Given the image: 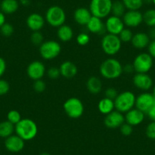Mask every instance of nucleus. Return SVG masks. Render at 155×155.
I'll list each match as a JSON object with an SVG mask.
<instances>
[{
	"mask_svg": "<svg viewBox=\"0 0 155 155\" xmlns=\"http://www.w3.org/2000/svg\"><path fill=\"white\" fill-rule=\"evenodd\" d=\"M100 73L106 79H117L123 73V65L118 59L109 58L101 64Z\"/></svg>",
	"mask_w": 155,
	"mask_h": 155,
	"instance_id": "obj_1",
	"label": "nucleus"
},
{
	"mask_svg": "<svg viewBox=\"0 0 155 155\" xmlns=\"http://www.w3.org/2000/svg\"><path fill=\"white\" fill-rule=\"evenodd\" d=\"M15 132L24 141H31L37 136L38 127L37 123L31 119H21V120L15 125Z\"/></svg>",
	"mask_w": 155,
	"mask_h": 155,
	"instance_id": "obj_2",
	"label": "nucleus"
},
{
	"mask_svg": "<svg viewBox=\"0 0 155 155\" xmlns=\"http://www.w3.org/2000/svg\"><path fill=\"white\" fill-rule=\"evenodd\" d=\"M136 96L133 92L130 91H126L118 94L114 100L115 110L122 113H126L135 106Z\"/></svg>",
	"mask_w": 155,
	"mask_h": 155,
	"instance_id": "obj_3",
	"label": "nucleus"
},
{
	"mask_svg": "<svg viewBox=\"0 0 155 155\" xmlns=\"http://www.w3.org/2000/svg\"><path fill=\"white\" fill-rule=\"evenodd\" d=\"M122 44L118 35L106 34L101 40V48L105 54L112 56L120 52Z\"/></svg>",
	"mask_w": 155,
	"mask_h": 155,
	"instance_id": "obj_4",
	"label": "nucleus"
},
{
	"mask_svg": "<svg viewBox=\"0 0 155 155\" xmlns=\"http://www.w3.org/2000/svg\"><path fill=\"white\" fill-rule=\"evenodd\" d=\"M45 20L50 26L58 28L66 21L65 10L59 5H52L46 12Z\"/></svg>",
	"mask_w": 155,
	"mask_h": 155,
	"instance_id": "obj_5",
	"label": "nucleus"
},
{
	"mask_svg": "<svg viewBox=\"0 0 155 155\" xmlns=\"http://www.w3.org/2000/svg\"><path fill=\"white\" fill-rule=\"evenodd\" d=\"M112 0H91L89 10L92 15L103 19L111 14Z\"/></svg>",
	"mask_w": 155,
	"mask_h": 155,
	"instance_id": "obj_6",
	"label": "nucleus"
},
{
	"mask_svg": "<svg viewBox=\"0 0 155 155\" xmlns=\"http://www.w3.org/2000/svg\"><path fill=\"white\" fill-rule=\"evenodd\" d=\"M63 110L65 114L71 119L80 118L84 111V106L82 101L78 97H70L63 104Z\"/></svg>",
	"mask_w": 155,
	"mask_h": 155,
	"instance_id": "obj_7",
	"label": "nucleus"
},
{
	"mask_svg": "<svg viewBox=\"0 0 155 155\" xmlns=\"http://www.w3.org/2000/svg\"><path fill=\"white\" fill-rule=\"evenodd\" d=\"M62 50L60 44L56 41H44L39 47V53L45 60H53L59 56Z\"/></svg>",
	"mask_w": 155,
	"mask_h": 155,
	"instance_id": "obj_8",
	"label": "nucleus"
},
{
	"mask_svg": "<svg viewBox=\"0 0 155 155\" xmlns=\"http://www.w3.org/2000/svg\"><path fill=\"white\" fill-rule=\"evenodd\" d=\"M153 59L148 53H141L134 59L132 65L135 73H147L152 68Z\"/></svg>",
	"mask_w": 155,
	"mask_h": 155,
	"instance_id": "obj_9",
	"label": "nucleus"
},
{
	"mask_svg": "<svg viewBox=\"0 0 155 155\" xmlns=\"http://www.w3.org/2000/svg\"><path fill=\"white\" fill-rule=\"evenodd\" d=\"M155 104V97L153 94L148 92H143L136 97L135 108L138 109L145 114H147L150 108Z\"/></svg>",
	"mask_w": 155,
	"mask_h": 155,
	"instance_id": "obj_10",
	"label": "nucleus"
},
{
	"mask_svg": "<svg viewBox=\"0 0 155 155\" xmlns=\"http://www.w3.org/2000/svg\"><path fill=\"white\" fill-rule=\"evenodd\" d=\"M27 74L33 81L42 79L46 73V67L41 61L31 62L27 67Z\"/></svg>",
	"mask_w": 155,
	"mask_h": 155,
	"instance_id": "obj_11",
	"label": "nucleus"
},
{
	"mask_svg": "<svg viewBox=\"0 0 155 155\" xmlns=\"http://www.w3.org/2000/svg\"><path fill=\"white\" fill-rule=\"evenodd\" d=\"M125 26L136 28L143 22V14L139 10H127L122 18Z\"/></svg>",
	"mask_w": 155,
	"mask_h": 155,
	"instance_id": "obj_12",
	"label": "nucleus"
},
{
	"mask_svg": "<svg viewBox=\"0 0 155 155\" xmlns=\"http://www.w3.org/2000/svg\"><path fill=\"white\" fill-rule=\"evenodd\" d=\"M125 123V116L123 113L114 110L111 113L106 115L104 118V125L107 128L111 129H118Z\"/></svg>",
	"mask_w": 155,
	"mask_h": 155,
	"instance_id": "obj_13",
	"label": "nucleus"
},
{
	"mask_svg": "<svg viewBox=\"0 0 155 155\" xmlns=\"http://www.w3.org/2000/svg\"><path fill=\"white\" fill-rule=\"evenodd\" d=\"M104 24L107 34L119 35L125 28V25L122 18L116 17L114 15L108 16Z\"/></svg>",
	"mask_w": 155,
	"mask_h": 155,
	"instance_id": "obj_14",
	"label": "nucleus"
},
{
	"mask_svg": "<svg viewBox=\"0 0 155 155\" xmlns=\"http://www.w3.org/2000/svg\"><path fill=\"white\" fill-rule=\"evenodd\" d=\"M133 84L138 89L147 91L153 86V80L147 73H135Z\"/></svg>",
	"mask_w": 155,
	"mask_h": 155,
	"instance_id": "obj_15",
	"label": "nucleus"
},
{
	"mask_svg": "<svg viewBox=\"0 0 155 155\" xmlns=\"http://www.w3.org/2000/svg\"><path fill=\"white\" fill-rule=\"evenodd\" d=\"M25 141H24L18 135H12L5 140V147L7 150L12 153H18L21 151L25 145Z\"/></svg>",
	"mask_w": 155,
	"mask_h": 155,
	"instance_id": "obj_16",
	"label": "nucleus"
},
{
	"mask_svg": "<svg viewBox=\"0 0 155 155\" xmlns=\"http://www.w3.org/2000/svg\"><path fill=\"white\" fill-rule=\"evenodd\" d=\"M45 18L39 13H31L26 19V25L32 32L41 31L45 25Z\"/></svg>",
	"mask_w": 155,
	"mask_h": 155,
	"instance_id": "obj_17",
	"label": "nucleus"
},
{
	"mask_svg": "<svg viewBox=\"0 0 155 155\" xmlns=\"http://www.w3.org/2000/svg\"><path fill=\"white\" fill-rule=\"evenodd\" d=\"M145 117V113L137 108H132L125 115V122L132 126H138L143 123Z\"/></svg>",
	"mask_w": 155,
	"mask_h": 155,
	"instance_id": "obj_18",
	"label": "nucleus"
},
{
	"mask_svg": "<svg viewBox=\"0 0 155 155\" xmlns=\"http://www.w3.org/2000/svg\"><path fill=\"white\" fill-rule=\"evenodd\" d=\"M92 16L93 15L89 8H84V7L77 8L74 10V14H73L74 21L78 25H81V26H86Z\"/></svg>",
	"mask_w": 155,
	"mask_h": 155,
	"instance_id": "obj_19",
	"label": "nucleus"
},
{
	"mask_svg": "<svg viewBox=\"0 0 155 155\" xmlns=\"http://www.w3.org/2000/svg\"><path fill=\"white\" fill-rule=\"evenodd\" d=\"M150 42V39L148 34L144 32H138L133 35L131 44L137 50H143L148 47Z\"/></svg>",
	"mask_w": 155,
	"mask_h": 155,
	"instance_id": "obj_20",
	"label": "nucleus"
},
{
	"mask_svg": "<svg viewBox=\"0 0 155 155\" xmlns=\"http://www.w3.org/2000/svg\"><path fill=\"white\" fill-rule=\"evenodd\" d=\"M87 30L92 34H97L101 35L104 34V33L107 32L105 28V24L103 22L102 19L100 18L92 16L91 18L90 21L86 25Z\"/></svg>",
	"mask_w": 155,
	"mask_h": 155,
	"instance_id": "obj_21",
	"label": "nucleus"
},
{
	"mask_svg": "<svg viewBox=\"0 0 155 155\" xmlns=\"http://www.w3.org/2000/svg\"><path fill=\"white\" fill-rule=\"evenodd\" d=\"M61 76L66 78L71 79L75 77L78 74V67L74 62L71 61H65L59 66Z\"/></svg>",
	"mask_w": 155,
	"mask_h": 155,
	"instance_id": "obj_22",
	"label": "nucleus"
},
{
	"mask_svg": "<svg viewBox=\"0 0 155 155\" xmlns=\"http://www.w3.org/2000/svg\"><path fill=\"white\" fill-rule=\"evenodd\" d=\"M20 3L18 0H2L0 2V11L5 15H12L18 10Z\"/></svg>",
	"mask_w": 155,
	"mask_h": 155,
	"instance_id": "obj_23",
	"label": "nucleus"
},
{
	"mask_svg": "<svg viewBox=\"0 0 155 155\" xmlns=\"http://www.w3.org/2000/svg\"><path fill=\"white\" fill-rule=\"evenodd\" d=\"M86 87H87V91L92 94H97L101 93V91H102V81L99 78L96 77V76H91L87 80Z\"/></svg>",
	"mask_w": 155,
	"mask_h": 155,
	"instance_id": "obj_24",
	"label": "nucleus"
},
{
	"mask_svg": "<svg viewBox=\"0 0 155 155\" xmlns=\"http://www.w3.org/2000/svg\"><path fill=\"white\" fill-rule=\"evenodd\" d=\"M57 37L62 42L66 43L70 41L74 36L73 30L69 25L64 24L62 26L59 27L57 29Z\"/></svg>",
	"mask_w": 155,
	"mask_h": 155,
	"instance_id": "obj_25",
	"label": "nucleus"
},
{
	"mask_svg": "<svg viewBox=\"0 0 155 155\" xmlns=\"http://www.w3.org/2000/svg\"><path fill=\"white\" fill-rule=\"evenodd\" d=\"M97 107L100 113L104 115H107L115 110L114 101L104 97L99 101Z\"/></svg>",
	"mask_w": 155,
	"mask_h": 155,
	"instance_id": "obj_26",
	"label": "nucleus"
},
{
	"mask_svg": "<svg viewBox=\"0 0 155 155\" xmlns=\"http://www.w3.org/2000/svg\"><path fill=\"white\" fill-rule=\"evenodd\" d=\"M15 126L8 120L0 123V138H7L15 132Z\"/></svg>",
	"mask_w": 155,
	"mask_h": 155,
	"instance_id": "obj_27",
	"label": "nucleus"
},
{
	"mask_svg": "<svg viewBox=\"0 0 155 155\" xmlns=\"http://www.w3.org/2000/svg\"><path fill=\"white\" fill-rule=\"evenodd\" d=\"M126 8L124 5L122 0H115L113 1L111 8L112 15L116 16L119 18H123L126 12Z\"/></svg>",
	"mask_w": 155,
	"mask_h": 155,
	"instance_id": "obj_28",
	"label": "nucleus"
},
{
	"mask_svg": "<svg viewBox=\"0 0 155 155\" xmlns=\"http://www.w3.org/2000/svg\"><path fill=\"white\" fill-rule=\"evenodd\" d=\"M143 22L150 28L155 27V8L147 10L143 14Z\"/></svg>",
	"mask_w": 155,
	"mask_h": 155,
	"instance_id": "obj_29",
	"label": "nucleus"
},
{
	"mask_svg": "<svg viewBox=\"0 0 155 155\" xmlns=\"http://www.w3.org/2000/svg\"><path fill=\"white\" fill-rule=\"evenodd\" d=\"M127 10H139L144 5L143 0H122Z\"/></svg>",
	"mask_w": 155,
	"mask_h": 155,
	"instance_id": "obj_30",
	"label": "nucleus"
},
{
	"mask_svg": "<svg viewBox=\"0 0 155 155\" xmlns=\"http://www.w3.org/2000/svg\"><path fill=\"white\" fill-rule=\"evenodd\" d=\"M21 113L15 110H10L8 114H7V120L12 123V124H14L15 126L17 123H18L21 120Z\"/></svg>",
	"mask_w": 155,
	"mask_h": 155,
	"instance_id": "obj_31",
	"label": "nucleus"
},
{
	"mask_svg": "<svg viewBox=\"0 0 155 155\" xmlns=\"http://www.w3.org/2000/svg\"><path fill=\"white\" fill-rule=\"evenodd\" d=\"M133 35L134 34L129 28H125L118 36L122 43H129L132 41Z\"/></svg>",
	"mask_w": 155,
	"mask_h": 155,
	"instance_id": "obj_32",
	"label": "nucleus"
},
{
	"mask_svg": "<svg viewBox=\"0 0 155 155\" xmlns=\"http://www.w3.org/2000/svg\"><path fill=\"white\" fill-rule=\"evenodd\" d=\"M31 41L34 45L40 46L44 42V37L41 31H34L31 35Z\"/></svg>",
	"mask_w": 155,
	"mask_h": 155,
	"instance_id": "obj_33",
	"label": "nucleus"
},
{
	"mask_svg": "<svg viewBox=\"0 0 155 155\" xmlns=\"http://www.w3.org/2000/svg\"><path fill=\"white\" fill-rule=\"evenodd\" d=\"M0 33L3 37H9L14 33V28L12 25L9 23H6L5 22L1 28H0Z\"/></svg>",
	"mask_w": 155,
	"mask_h": 155,
	"instance_id": "obj_34",
	"label": "nucleus"
},
{
	"mask_svg": "<svg viewBox=\"0 0 155 155\" xmlns=\"http://www.w3.org/2000/svg\"><path fill=\"white\" fill-rule=\"evenodd\" d=\"M46 88H47V84H46V82L43 79L34 81L33 89L35 92H37V93H43L44 91H45Z\"/></svg>",
	"mask_w": 155,
	"mask_h": 155,
	"instance_id": "obj_35",
	"label": "nucleus"
},
{
	"mask_svg": "<svg viewBox=\"0 0 155 155\" xmlns=\"http://www.w3.org/2000/svg\"><path fill=\"white\" fill-rule=\"evenodd\" d=\"M91 37L86 33H80L76 37V41H77L78 44H79L80 46H85L90 42Z\"/></svg>",
	"mask_w": 155,
	"mask_h": 155,
	"instance_id": "obj_36",
	"label": "nucleus"
},
{
	"mask_svg": "<svg viewBox=\"0 0 155 155\" xmlns=\"http://www.w3.org/2000/svg\"><path fill=\"white\" fill-rule=\"evenodd\" d=\"M47 76L51 80L58 79L61 76L59 68H57V67H51V68H49L47 70Z\"/></svg>",
	"mask_w": 155,
	"mask_h": 155,
	"instance_id": "obj_37",
	"label": "nucleus"
},
{
	"mask_svg": "<svg viewBox=\"0 0 155 155\" xmlns=\"http://www.w3.org/2000/svg\"><path fill=\"white\" fill-rule=\"evenodd\" d=\"M145 134L148 138L155 140V122L151 121L147 126L145 129Z\"/></svg>",
	"mask_w": 155,
	"mask_h": 155,
	"instance_id": "obj_38",
	"label": "nucleus"
},
{
	"mask_svg": "<svg viewBox=\"0 0 155 155\" xmlns=\"http://www.w3.org/2000/svg\"><path fill=\"white\" fill-rule=\"evenodd\" d=\"M119 129H120V133L123 135H124V136L131 135L132 134V132H133V126H132L129 123H126V122Z\"/></svg>",
	"mask_w": 155,
	"mask_h": 155,
	"instance_id": "obj_39",
	"label": "nucleus"
},
{
	"mask_svg": "<svg viewBox=\"0 0 155 155\" xmlns=\"http://www.w3.org/2000/svg\"><path fill=\"white\" fill-rule=\"evenodd\" d=\"M10 90V84L6 80L0 78V96H3L8 93Z\"/></svg>",
	"mask_w": 155,
	"mask_h": 155,
	"instance_id": "obj_40",
	"label": "nucleus"
},
{
	"mask_svg": "<svg viewBox=\"0 0 155 155\" xmlns=\"http://www.w3.org/2000/svg\"><path fill=\"white\" fill-rule=\"evenodd\" d=\"M118 92L116 91V88L114 87H108L104 91V95H105V97L109 98V99H111L113 101H114L116 99V97L118 95Z\"/></svg>",
	"mask_w": 155,
	"mask_h": 155,
	"instance_id": "obj_41",
	"label": "nucleus"
},
{
	"mask_svg": "<svg viewBox=\"0 0 155 155\" xmlns=\"http://www.w3.org/2000/svg\"><path fill=\"white\" fill-rule=\"evenodd\" d=\"M147 50H148V53L152 56V58L155 59V40L150 41V44L147 47Z\"/></svg>",
	"mask_w": 155,
	"mask_h": 155,
	"instance_id": "obj_42",
	"label": "nucleus"
},
{
	"mask_svg": "<svg viewBox=\"0 0 155 155\" xmlns=\"http://www.w3.org/2000/svg\"><path fill=\"white\" fill-rule=\"evenodd\" d=\"M6 62L2 57H0V78L6 71Z\"/></svg>",
	"mask_w": 155,
	"mask_h": 155,
	"instance_id": "obj_43",
	"label": "nucleus"
},
{
	"mask_svg": "<svg viewBox=\"0 0 155 155\" xmlns=\"http://www.w3.org/2000/svg\"><path fill=\"white\" fill-rule=\"evenodd\" d=\"M123 72L127 73V74H131V73H132L133 71H135L132 64H127V65H125L124 66H123Z\"/></svg>",
	"mask_w": 155,
	"mask_h": 155,
	"instance_id": "obj_44",
	"label": "nucleus"
},
{
	"mask_svg": "<svg viewBox=\"0 0 155 155\" xmlns=\"http://www.w3.org/2000/svg\"><path fill=\"white\" fill-rule=\"evenodd\" d=\"M147 115L151 121L155 122V104L149 110V111L147 113Z\"/></svg>",
	"mask_w": 155,
	"mask_h": 155,
	"instance_id": "obj_45",
	"label": "nucleus"
},
{
	"mask_svg": "<svg viewBox=\"0 0 155 155\" xmlns=\"http://www.w3.org/2000/svg\"><path fill=\"white\" fill-rule=\"evenodd\" d=\"M148 34L149 37H150V39L151 41L155 40V27L154 28H150V31H149L148 34Z\"/></svg>",
	"mask_w": 155,
	"mask_h": 155,
	"instance_id": "obj_46",
	"label": "nucleus"
},
{
	"mask_svg": "<svg viewBox=\"0 0 155 155\" xmlns=\"http://www.w3.org/2000/svg\"><path fill=\"white\" fill-rule=\"evenodd\" d=\"M5 23V16L3 12L0 11V28Z\"/></svg>",
	"mask_w": 155,
	"mask_h": 155,
	"instance_id": "obj_47",
	"label": "nucleus"
},
{
	"mask_svg": "<svg viewBox=\"0 0 155 155\" xmlns=\"http://www.w3.org/2000/svg\"><path fill=\"white\" fill-rule=\"evenodd\" d=\"M18 2L21 5H23V6L25 7L28 6V5H30V4H31V0H19Z\"/></svg>",
	"mask_w": 155,
	"mask_h": 155,
	"instance_id": "obj_48",
	"label": "nucleus"
},
{
	"mask_svg": "<svg viewBox=\"0 0 155 155\" xmlns=\"http://www.w3.org/2000/svg\"><path fill=\"white\" fill-rule=\"evenodd\" d=\"M143 1H144V3H152V0H143Z\"/></svg>",
	"mask_w": 155,
	"mask_h": 155,
	"instance_id": "obj_49",
	"label": "nucleus"
},
{
	"mask_svg": "<svg viewBox=\"0 0 155 155\" xmlns=\"http://www.w3.org/2000/svg\"><path fill=\"white\" fill-rule=\"evenodd\" d=\"M40 155H50V154L49 153H47V152H43V153H41Z\"/></svg>",
	"mask_w": 155,
	"mask_h": 155,
	"instance_id": "obj_50",
	"label": "nucleus"
},
{
	"mask_svg": "<svg viewBox=\"0 0 155 155\" xmlns=\"http://www.w3.org/2000/svg\"><path fill=\"white\" fill-rule=\"evenodd\" d=\"M153 95L155 97V84L153 86Z\"/></svg>",
	"mask_w": 155,
	"mask_h": 155,
	"instance_id": "obj_51",
	"label": "nucleus"
},
{
	"mask_svg": "<svg viewBox=\"0 0 155 155\" xmlns=\"http://www.w3.org/2000/svg\"><path fill=\"white\" fill-rule=\"evenodd\" d=\"M152 3L155 5V0H152Z\"/></svg>",
	"mask_w": 155,
	"mask_h": 155,
	"instance_id": "obj_52",
	"label": "nucleus"
}]
</instances>
